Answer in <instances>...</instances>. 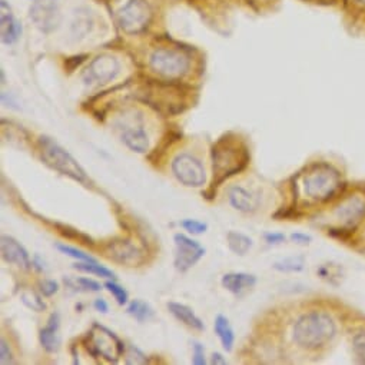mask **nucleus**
<instances>
[{"label": "nucleus", "instance_id": "nucleus-36", "mask_svg": "<svg viewBox=\"0 0 365 365\" xmlns=\"http://www.w3.org/2000/svg\"><path fill=\"white\" fill-rule=\"evenodd\" d=\"M0 362H2L4 365L15 362L14 354H12V351L9 348V344L6 342L5 338H2V341H0Z\"/></svg>", "mask_w": 365, "mask_h": 365}, {"label": "nucleus", "instance_id": "nucleus-34", "mask_svg": "<svg viewBox=\"0 0 365 365\" xmlns=\"http://www.w3.org/2000/svg\"><path fill=\"white\" fill-rule=\"evenodd\" d=\"M58 291H59V284L55 279H43L39 282V292L46 298L53 297Z\"/></svg>", "mask_w": 365, "mask_h": 365}, {"label": "nucleus", "instance_id": "nucleus-22", "mask_svg": "<svg viewBox=\"0 0 365 365\" xmlns=\"http://www.w3.org/2000/svg\"><path fill=\"white\" fill-rule=\"evenodd\" d=\"M227 242H228V248L231 252H234L235 255L244 257L250 252V250L254 245V241L251 237L240 232V231H230L227 234Z\"/></svg>", "mask_w": 365, "mask_h": 365}, {"label": "nucleus", "instance_id": "nucleus-31", "mask_svg": "<svg viewBox=\"0 0 365 365\" xmlns=\"http://www.w3.org/2000/svg\"><path fill=\"white\" fill-rule=\"evenodd\" d=\"M352 349L356 358L362 364H365V329L355 334V336L352 338Z\"/></svg>", "mask_w": 365, "mask_h": 365}, {"label": "nucleus", "instance_id": "nucleus-17", "mask_svg": "<svg viewBox=\"0 0 365 365\" xmlns=\"http://www.w3.org/2000/svg\"><path fill=\"white\" fill-rule=\"evenodd\" d=\"M0 31H2V43L14 45L19 41L22 35V25L14 18L11 6L6 0H2V8H0Z\"/></svg>", "mask_w": 365, "mask_h": 365}, {"label": "nucleus", "instance_id": "nucleus-14", "mask_svg": "<svg viewBox=\"0 0 365 365\" xmlns=\"http://www.w3.org/2000/svg\"><path fill=\"white\" fill-rule=\"evenodd\" d=\"M335 215L342 227L354 228L365 218V200L361 197H349L339 204Z\"/></svg>", "mask_w": 365, "mask_h": 365}, {"label": "nucleus", "instance_id": "nucleus-40", "mask_svg": "<svg viewBox=\"0 0 365 365\" xmlns=\"http://www.w3.org/2000/svg\"><path fill=\"white\" fill-rule=\"evenodd\" d=\"M211 364H215V365H218V364H227V359H225L220 352H214V354H212V358H211Z\"/></svg>", "mask_w": 365, "mask_h": 365}, {"label": "nucleus", "instance_id": "nucleus-21", "mask_svg": "<svg viewBox=\"0 0 365 365\" xmlns=\"http://www.w3.org/2000/svg\"><path fill=\"white\" fill-rule=\"evenodd\" d=\"M214 329L222 344V348L227 352H231L234 348V344H235V332H234V328L231 327L230 319L222 314L217 315L215 322H214Z\"/></svg>", "mask_w": 365, "mask_h": 365}, {"label": "nucleus", "instance_id": "nucleus-26", "mask_svg": "<svg viewBox=\"0 0 365 365\" xmlns=\"http://www.w3.org/2000/svg\"><path fill=\"white\" fill-rule=\"evenodd\" d=\"M305 268L304 257H288L274 264V269L279 272H301Z\"/></svg>", "mask_w": 365, "mask_h": 365}, {"label": "nucleus", "instance_id": "nucleus-9", "mask_svg": "<svg viewBox=\"0 0 365 365\" xmlns=\"http://www.w3.org/2000/svg\"><path fill=\"white\" fill-rule=\"evenodd\" d=\"M150 16L149 5L145 0H129L118 14V24L125 34L136 35L146 29Z\"/></svg>", "mask_w": 365, "mask_h": 365}, {"label": "nucleus", "instance_id": "nucleus-27", "mask_svg": "<svg viewBox=\"0 0 365 365\" xmlns=\"http://www.w3.org/2000/svg\"><path fill=\"white\" fill-rule=\"evenodd\" d=\"M21 299L22 302L32 311L35 312H42L46 309V304L45 301L42 299L41 295H38L35 291H31V289H26L22 292L21 295Z\"/></svg>", "mask_w": 365, "mask_h": 365}, {"label": "nucleus", "instance_id": "nucleus-16", "mask_svg": "<svg viewBox=\"0 0 365 365\" xmlns=\"http://www.w3.org/2000/svg\"><path fill=\"white\" fill-rule=\"evenodd\" d=\"M228 200L232 208L242 214H252L259 207V197L241 185H234L228 190Z\"/></svg>", "mask_w": 365, "mask_h": 365}, {"label": "nucleus", "instance_id": "nucleus-25", "mask_svg": "<svg viewBox=\"0 0 365 365\" xmlns=\"http://www.w3.org/2000/svg\"><path fill=\"white\" fill-rule=\"evenodd\" d=\"M75 269L82 271V272H88V274H93L96 277L101 278H108V279H115V272L108 269L106 267L98 264V261H79L73 265Z\"/></svg>", "mask_w": 365, "mask_h": 365}, {"label": "nucleus", "instance_id": "nucleus-2", "mask_svg": "<svg viewBox=\"0 0 365 365\" xmlns=\"http://www.w3.org/2000/svg\"><path fill=\"white\" fill-rule=\"evenodd\" d=\"M336 335V324L334 318L319 309H312L301 315L294 324L292 336L298 346L317 351L327 346Z\"/></svg>", "mask_w": 365, "mask_h": 365}, {"label": "nucleus", "instance_id": "nucleus-15", "mask_svg": "<svg viewBox=\"0 0 365 365\" xmlns=\"http://www.w3.org/2000/svg\"><path fill=\"white\" fill-rule=\"evenodd\" d=\"M0 248H2V258L5 262L16 265L22 269H31V267H34L25 247L14 237L4 235L2 242H0Z\"/></svg>", "mask_w": 365, "mask_h": 365}, {"label": "nucleus", "instance_id": "nucleus-18", "mask_svg": "<svg viewBox=\"0 0 365 365\" xmlns=\"http://www.w3.org/2000/svg\"><path fill=\"white\" fill-rule=\"evenodd\" d=\"M222 287L235 297H242L257 285V277L247 272H228L221 279Z\"/></svg>", "mask_w": 365, "mask_h": 365}, {"label": "nucleus", "instance_id": "nucleus-19", "mask_svg": "<svg viewBox=\"0 0 365 365\" xmlns=\"http://www.w3.org/2000/svg\"><path fill=\"white\" fill-rule=\"evenodd\" d=\"M61 315L59 312L51 314L46 325L39 332V341L46 352H56L61 348Z\"/></svg>", "mask_w": 365, "mask_h": 365}, {"label": "nucleus", "instance_id": "nucleus-30", "mask_svg": "<svg viewBox=\"0 0 365 365\" xmlns=\"http://www.w3.org/2000/svg\"><path fill=\"white\" fill-rule=\"evenodd\" d=\"M105 288L113 295V298L116 299V302L119 305H126L129 302V295H128L126 289L123 287H120L119 284H116L115 281H108L105 284Z\"/></svg>", "mask_w": 365, "mask_h": 365}, {"label": "nucleus", "instance_id": "nucleus-20", "mask_svg": "<svg viewBox=\"0 0 365 365\" xmlns=\"http://www.w3.org/2000/svg\"><path fill=\"white\" fill-rule=\"evenodd\" d=\"M169 312L184 325L195 331H205L204 321L194 312V309L185 304L180 302H168L166 304Z\"/></svg>", "mask_w": 365, "mask_h": 365}, {"label": "nucleus", "instance_id": "nucleus-7", "mask_svg": "<svg viewBox=\"0 0 365 365\" xmlns=\"http://www.w3.org/2000/svg\"><path fill=\"white\" fill-rule=\"evenodd\" d=\"M115 129L119 133L122 143L136 153H146L149 149V136L145 129L140 113L132 112L119 116L115 120Z\"/></svg>", "mask_w": 365, "mask_h": 365}, {"label": "nucleus", "instance_id": "nucleus-41", "mask_svg": "<svg viewBox=\"0 0 365 365\" xmlns=\"http://www.w3.org/2000/svg\"><path fill=\"white\" fill-rule=\"evenodd\" d=\"M358 2H361V4H365V0H358Z\"/></svg>", "mask_w": 365, "mask_h": 365}, {"label": "nucleus", "instance_id": "nucleus-12", "mask_svg": "<svg viewBox=\"0 0 365 365\" xmlns=\"http://www.w3.org/2000/svg\"><path fill=\"white\" fill-rule=\"evenodd\" d=\"M29 16L43 34L53 32L61 24V0H36L31 6Z\"/></svg>", "mask_w": 365, "mask_h": 365}, {"label": "nucleus", "instance_id": "nucleus-24", "mask_svg": "<svg viewBox=\"0 0 365 365\" xmlns=\"http://www.w3.org/2000/svg\"><path fill=\"white\" fill-rule=\"evenodd\" d=\"M65 284L78 292H99L102 289V285L98 281L85 277H68L65 278Z\"/></svg>", "mask_w": 365, "mask_h": 365}, {"label": "nucleus", "instance_id": "nucleus-28", "mask_svg": "<svg viewBox=\"0 0 365 365\" xmlns=\"http://www.w3.org/2000/svg\"><path fill=\"white\" fill-rule=\"evenodd\" d=\"M55 225H56L58 231H59L63 237H66V238H69V240H78V242H82V244H85V245H92V244H93V241H92L91 237H88V235L79 232V231L75 230V228H71V227L62 225V224H55Z\"/></svg>", "mask_w": 365, "mask_h": 365}, {"label": "nucleus", "instance_id": "nucleus-1", "mask_svg": "<svg viewBox=\"0 0 365 365\" xmlns=\"http://www.w3.org/2000/svg\"><path fill=\"white\" fill-rule=\"evenodd\" d=\"M251 155L247 143L234 132L222 135L212 146V182L211 190L221 187L225 180L241 173L250 163Z\"/></svg>", "mask_w": 365, "mask_h": 365}, {"label": "nucleus", "instance_id": "nucleus-8", "mask_svg": "<svg viewBox=\"0 0 365 365\" xmlns=\"http://www.w3.org/2000/svg\"><path fill=\"white\" fill-rule=\"evenodd\" d=\"M170 169L176 180L184 187L201 188L205 185L207 173L202 162L188 152L176 155L172 160Z\"/></svg>", "mask_w": 365, "mask_h": 365}, {"label": "nucleus", "instance_id": "nucleus-3", "mask_svg": "<svg viewBox=\"0 0 365 365\" xmlns=\"http://www.w3.org/2000/svg\"><path fill=\"white\" fill-rule=\"evenodd\" d=\"M302 188L307 198L317 202H325L339 191L341 175L328 163H314L302 176Z\"/></svg>", "mask_w": 365, "mask_h": 365}, {"label": "nucleus", "instance_id": "nucleus-4", "mask_svg": "<svg viewBox=\"0 0 365 365\" xmlns=\"http://www.w3.org/2000/svg\"><path fill=\"white\" fill-rule=\"evenodd\" d=\"M38 152L42 162L51 169L81 182L83 185L89 182L85 169L78 163V160L51 136L43 135L38 139Z\"/></svg>", "mask_w": 365, "mask_h": 365}, {"label": "nucleus", "instance_id": "nucleus-23", "mask_svg": "<svg viewBox=\"0 0 365 365\" xmlns=\"http://www.w3.org/2000/svg\"><path fill=\"white\" fill-rule=\"evenodd\" d=\"M126 312L133 317L138 322H146L149 321L150 318H153L155 315V311L153 308L142 301V299H132L129 304H128V308H126Z\"/></svg>", "mask_w": 365, "mask_h": 365}, {"label": "nucleus", "instance_id": "nucleus-11", "mask_svg": "<svg viewBox=\"0 0 365 365\" xmlns=\"http://www.w3.org/2000/svg\"><path fill=\"white\" fill-rule=\"evenodd\" d=\"M120 71L116 58L110 55H101L95 58L83 72V82L86 86L98 88L112 82Z\"/></svg>", "mask_w": 365, "mask_h": 365}, {"label": "nucleus", "instance_id": "nucleus-37", "mask_svg": "<svg viewBox=\"0 0 365 365\" xmlns=\"http://www.w3.org/2000/svg\"><path fill=\"white\" fill-rule=\"evenodd\" d=\"M264 240L269 245H278V244H282L285 241V235L279 234V232H267L264 235Z\"/></svg>", "mask_w": 365, "mask_h": 365}, {"label": "nucleus", "instance_id": "nucleus-39", "mask_svg": "<svg viewBox=\"0 0 365 365\" xmlns=\"http://www.w3.org/2000/svg\"><path fill=\"white\" fill-rule=\"evenodd\" d=\"M93 308L102 314H106L109 311V305L103 298H98L93 301Z\"/></svg>", "mask_w": 365, "mask_h": 365}, {"label": "nucleus", "instance_id": "nucleus-33", "mask_svg": "<svg viewBox=\"0 0 365 365\" xmlns=\"http://www.w3.org/2000/svg\"><path fill=\"white\" fill-rule=\"evenodd\" d=\"M125 362L126 364H146L148 358L139 348H136L135 345H130V346H128V349L125 352Z\"/></svg>", "mask_w": 365, "mask_h": 365}, {"label": "nucleus", "instance_id": "nucleus-35", "mask_svg": "<svg viewBox=\"0 0 365 365\" xmlns=\"http://www.w3.org/2000/svg\"><path fill=\"white\" fill-rule=\"evenodd\" d=\"M192 364L194 365H205L207 358H205V348L201 342H194L192 345Z\"/></svg>", "mask_w": 365, "mask_h": 365}, {"label": "nucleus", "instance_id": "nucleus-38", "mask_svg": "<svg viewBox=\"0 0 365 365\" xmlns=\"http://www.w3.org/2000/svg\"><path fill=\"white\" fill-rule=\"evenodd\" d=\"M291 241L294 244H298V245H309L312 238L311 235H307V234H301V232H295V234H291Z\"/></svg>", "mask_w": 365, "mask_h": 365}, {"label": "nucleus", "instance_id": "nucleus-6", "mask_svg": "<svg viewBox=\"0 0 365 365\" xmlns=\"http://www.w3.org/2000/svg\"><path fill=\"white\" fill-rule=\"evenodd\" d=\"M150 69L165 79H179L190 69V58L180 51L170 48L155 49L149 58Z\"/></svg>", "mask_w": 365, "mask_h": 365}, {"label": "nucleus", "instance_id": "nucleus-29", "mask_svg": "<svg viewBox=\"0 0 365 365\" xmlns=\"http://www.w3.org/2000/svg\"><path fill=\"white\" fill-rule=\"evenodd\" d=\"M56 248L62 254H65V255H68L71 258H75L78 261H96L92 255H89V254H86V252H83V251H81V250H78L75 247L66 245V244H56Z\"/></svg>", "mask_w": 365, "mask_h": 365}, {"label": "nucleus", "instance_id": "nucleus-13", "mask_svg": "<svg viewBox=\"0 0 365 365\" xmlns=\"http://www.w3.org/2000/svg\"><path fill=\"white\" fill-rule=\"evenodd\" d=\"M105 252L112 261L126 267H139L145 262V251L126 238H116L106 242Z\"/></svg>", "mask_w": 365, "mask_h": 365}, {"label": "nucleus", "instance_id": "nucleus-32", "mask_svg": "<svg viewBox=\"0 0 365 365\" xmlns=\"http://www.w3.org/2000/svg\"><path fill=\"white\" fill-rule=\"evenodd\" d=\"M180 227L185 231H188L192 235H201L205 234L208 230V225L205 222L197 221V220H184L180 222Z\"/></svg>", "mask_w": 365, "mask_h": 365}, {"label": "nucleus", "instance_id": "nucleus-10", "mask_svg": "<svg viewBox=\"0 0 365 365\" xmlns=\"http://www.w3.org/2000/svg\"><path fill=\"white\" fill-rule=\"evenodd\" d=\"M173 242H175L173 265L179 272L190 271L205 255V248L200 242L194 241L192 238L184 234H176L173 237Z\"/></svg>", "mask_w": 365, "mask_h": 365}, {"label": "nucleus", "instance_id": "nucleus-5", "mask_svg": "<svg viewBox=\"0 0 365 365\" xmlns=\"http://www.w3.org/2000/svg\"><path fill=\"white\" fill-rule=\"evenodd\" d=\"M86 351L93 355L106 359L108 362H119L125 354V344L109 328L95 322L83 339Z\"/></svg>", "mask_w": 365, "mask_h": 365}]
</instances>
